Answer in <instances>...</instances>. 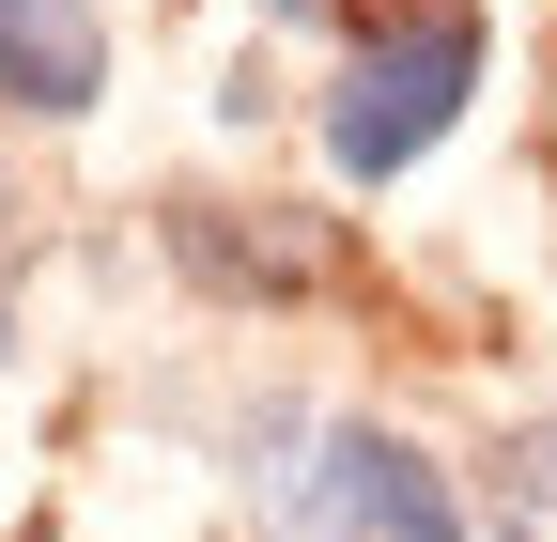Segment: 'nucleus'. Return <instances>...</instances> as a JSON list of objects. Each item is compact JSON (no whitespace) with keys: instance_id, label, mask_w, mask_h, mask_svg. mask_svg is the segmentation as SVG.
I'll use <instances>...</instances> for the list:
<instances>
[{"instance_id":"1","label":"nucleus","mask_w":557,"mask_h":542,"mask_svg":"<svg viewBox=\"0 0 557 542\" xmlns=\"http://www.w3.org/2000/svg\"><path fill=\"white\" fill-rule=\"evenodd\" d=\"M480 62H496V47H480V16H465V0H418L403 32H372L357 62H341V94H325V156L357 171V186L418 171V156H434L449 124H465Z\"/></svg>"},{"instance_id":"2","label":"nucleus","mask_w":557,"mask_h":542,"mask_svg":"<svg viewBox=\"0 0 557 542\" xmlns=\"http://www.w3.org/2000/svg\"><path fill=\"white\" fill-rule=\"evenodd\" d=\"M310 542H465V496L403 434H325L310 465Z\"/></svg>"},{"instance_id":"3","label":"nucleus","mask_w":557,"mask_h":542,"mask_svg":"<svg viewBox=\"0 0 557 542\" xmlns=\"http://www.w3.org/2000/svg\"><path fill=\"white\" fill-rule=\"evenodd\" d=\"M94 78H109L94 0H0V94L16 109H94Z\"/></svg>"}]
</instances>
